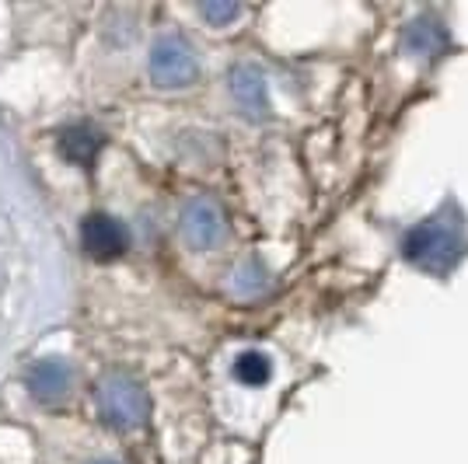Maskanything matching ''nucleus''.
Listing matches in <instances>:
<instances>
[{"mask_svg": "<svg viewBox=\"0 0 468 464\" xmlns=\"http://www.w3.org/2000/svg\"><path fill=\"white\" fill-rule=\"evenodd\" d=\"M74 391V367L63 356H46L28 370V395L42 406H59Z\"/></svg>", "mask_w": 468, "mask_h": 464, "instance_id": "obj_5", "label": "nucleus"}, {"mask_svg": "<svg viewBox=\"0 0 468 464\" xmlns=\"http://www.w3.org/2000/svg\"><path fill=\"white\" fill-rule=\"evenodd\" d=\"M199 78V63H196L193 46L182 36H161L151 49V80L157 88H189Z\"/></svg>", "mask_w": 468, "mask_h": 464, "instance_id": "obj_2", "label": "nucleus"}, {"mask_svg": "<svg viewBox=\"0 0 468 464\" xmlns=\"http://www.w3.org/2000/svg\"><path fill=\"white\" fill-rule=\"evenodd\" d=\"M182 234L199 252L214 248L217 241L224 237V213H220V206L210 195H196L182 206Z\"/></svg>", "mask_w": 468, "mask_h": 464, "instance_id": "obj_4", "label": "nucleus"}, {"mask_svg": "<svg viewBox=\"0 0 468 464\" xmlns=\"http://www.w3.org/2000/svg\"><path fill=\"white\" fill-rule=\"evenodd\" d=\"M199 11H203V18H210L214 25H224V21L238 18V7H220V4H203Z\"/></svg>", "mask_w": 468, "mask_h": 464, "instance_id": "obj_9", "label": "nucleus"}, {"mask_svg": "<svg viewBox=\"0 0 468 464\" xmlns=\"http://www.w3.org/2000/svg\"><path fill=\"white\" fill-rule=\"evenodd\" d=\"M95 402L101 423L112 429H137L147 419V391L126 370H112L98 381Z\"/></svg>", "mask_w": 468, "mask_h": 464, "instance_id": "obj_1", "label": "nucleus"}, {"mask_svg": "<svg viewBox=\"0 0 468 464\" xmlns=\"http://www.w3.org/2000/svg\"><path fill=\"white\" fill-rule=\"evenodd\" d=\"M91 464H116V461H109V458H98V461H91Z\"/></svg>", "mask_w": 468, "mask_h": 464, "instance_id": "obj_10", "label": "nucleus"}, {"mask_svg": "<svg viewBox=\"0 0 468 464\" xmlns=\"http://www.w3.org/2000/svg\"><path fill=\"white\" fill-rule=\"evenodd\" d=\"M234 374L245 385H262V381H270V360L262 353H241L234 364Z\"/></svg>", "mask_w": 468, "mask_h": 464, "instance_id": "obj_8", "label": "nucleus"}, {"mask_svg": "<svg viewBox=\"0 0 468 464\" xmlns=\"http://www.w3.org/2000/svg\"><path fill=\"white\" fill-rule=\"evenodd\" d=\"M231 95L245 109V116H262L266 112V88H262V78L252 67H238L231 74Z\"/></svg>", "mask_w": 468, "mask_h": 464, "instance_id": "obj_7", "label": "nucleus"}, {"mask_svg": "<svg viewBox=\"0 0 468 464\" xmlns=\"http://www.w3.org/2000/svg\"><path fill=\"white\" fill-rule=\"evenodd\" d=\"M80 248L95 262H112L130 248V231L112 213H91L80 224Z\"/></svg>", "mask_w": 468, "mask_h": 464, "instance_id": "obj_3", "label": "nucleus"}, {"mask_svg": "<svg viewBox=\"0 0 468 464\" xmlns=\"http://www.w3.org/2000/svg\"><path fill=\"white\" fill-rule=\"evenodd\" d=\"M57 143H59V154L67 157L70 164L88 168L98 157V151H101L105 136H101V130H95L91 122H74V126H63V130H59Z\"/></svg>", "mask_w": 468, "mask_h": 464, "instance_id": "obj_6", "label": "nucleus"}]
</instances>
